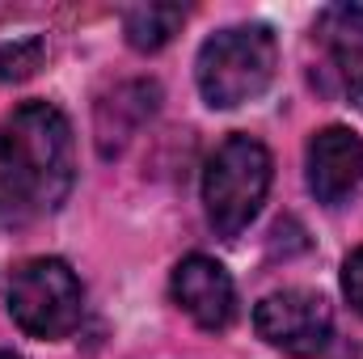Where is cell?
Masks as SVG:
<instances>
[{
    "mask_svg": "<svg viewBox=\"0 0 363 359\" xmlns=\"http://www.w3.org/2000/svg\"><path fill=\"white\" fill-rule=\"evenodd\" d=\"M85 309L81 279L60 258H30L9 279V317L30 338H64Z\"/></svg>",
    "mask_w": 363,
    "mask_h": 359,
    "instance_id": "cell-4",
    "label": "cell"
},
{
    "mask_svg": "<svg viewBox=\"0 0 363 359\" xmlns=\"http://www.w3.org/2000/svg\"><path fill=\"white\" fill-rule=\"evenodd\" d=\"M43 55H47L43 34H21L0 43V81H30L43 68Z\"/></svg>",
    "mask_w": 363,
    "mask_h": 359,
    "instance_id": "cell-10",
    "label": "cell"
},
{
    "mask_svg": "<svg viewBox=\"0 0 363 359\" xmlns=\"http://www.w3.org/2000/svg\"><path fill=\"white\" fill-rule=\"evenodd\" d=\"M363 182V140L351 127H325L308 140V190L317 203L338 207Z\"/></svg>",
    "mask_w": 363,
    "mask_h": 359,
    "instance_id": "cell-7",
    "label": "cell"
},
{
    "mask_svg": "<svg viewBox=\"0 0 363 359\" xmlns=\"http://www.w3.org/2000/svg\"><path fill=\"white\" fill-rule=\"evenodd\" d=\"M77 182L72 123L51 101H26L0 123V220L55 211Z\"/></svg>",
    "mask_w": 363,
    "mask_h": 359,
    "instance_id": "cell-1",
    "label": "cell"
},
{
    "mask_svg": "<svg viewBox=\"0 0 363 359\" xmlns=\"http://www.w3.org/2000/svg\"><path fill=\"white\" fill-rule=\"evenodd\" d=\"M342 97L363 110V4H325L313 26Z\"/></svg>",
    "mask_w": 363,
    "mask_h": 359,
    "instance_id": "cell-8",
    "label": "cell"
},
{
    "mask_svg": "<svg viewBox=\"0 0 363 359\" xmlns=\"http://www.w3.org/2000/svg\"><path fill=\"white\" fill-rule=\"evenodd\" d=\"M254 326L274 351L296 359H313L325 351V343L334 334V313L317 292L283 287V292H271L267 300H258Z\"/></svg>",
    "mask_w": 363,
    "mask_h": 359,
    "instance_id": "cell-5",
    "label": "cell"
},
{
    "mask_svg": "<svg viewBox=\"0 0 363 359\" xmlns=\"http://www.w3.org/2000/svg\"><path fill=\"white\" fill-rule=\"evenodd\" d=\"M274 165L267 144L254 136H228L203 170V207L220 237H237L262 211Z\"/></svg>",
    "mask_w": 363,
    "mask_h": 359,
    "instance_id": "cell-3",
    "label": "cell"
},
{
    "mask_svg": "<svg viewBox=\"0 0 363 359\" xmlns=\"http://www.w3.org/2000/svg\"><path fill=\"white\" fill-rule=\"evenodd\" d=\"M174 304L199 326V330H228L237 317V287L233 275L207 254H190L174 267L169 279Z\"/></svg>",
    "mask_w": 363,
    "mask_h": 359,
    "instance_id": "cell-6",
    "label": "cell"
},
{
    "mask_svg": "<svg viewBox=\"0 0 363 359\" xmlns=\"http://www.w3.org/2000/svg\"><path fill=\"white\" fill-rule=\"evenodd\" d=\"M274 68H279V43L267 26H228L203 43L194 77L207 106L233 110L267 89L274 81Z\"/></svg>",
    "mask_w": 363,
    "mask_h": 359,
    "instance_id": "cell-2",
    "label": "cell"
},
{
    "mask_svg": "<svg viewBox=\"0 0 363 359\" xmlns=\"http://www.w3.org/2000/svg\"><path fill=\"white\" fill-rule=\"evenodd\" d=\"M342 296L351 300V309L363 317V245L342 263Z\"/></svg>",
    "mask_w": 363,
    "mask_h": 359,
    "instance_id": "cell-11",
    "label": "cell"
},
{
    "mask_svg": "<svg viewBox=\"0 0 363 359\" xmlns=\"http://www.w3.org/2000/svg\"><path fill=\"white\" fill-rule=\"evenodd\" d=\"M0 359H21V355H13V351H0Z\"/></svg>",
    "mask_w": 363,
    "mask_h": 359,
    "instance_id": "cell-12",
    "label": "cell"
},
{
    "mask_svg": "<svg viewBox=\"0 0 363 359\" xmlns=\"http://www.w3.org/2000/svg\"><path fill=\"white\" fill-rule=\"evenodd\" d=\"M186 21L182 4H135L123 13V34L135 51H161Z\"/></svg>",
    "mask_w": 363,
    "mask_h": 359,
    "instance_id": "cell-9",
    "label": "cell"
}]
</instances>
